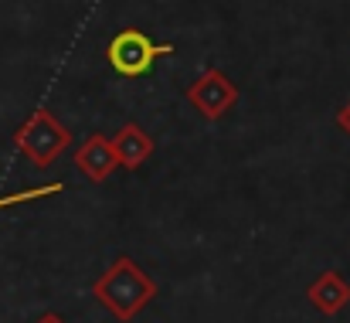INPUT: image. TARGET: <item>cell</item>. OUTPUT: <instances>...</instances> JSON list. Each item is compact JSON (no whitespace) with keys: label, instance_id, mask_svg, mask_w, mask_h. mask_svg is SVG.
Segmentation results:
<instances>
[{"label":"cell","instance_id":"obj_4","mask_svg":"<svg viewBox=\"0 0 350 323\" xmlns=\"http://www.w3.org/2000/svg\"><path fill=\"white\" fill-rule=\"evenodd\" d=\"M187 99L194 103V109H198L204 119H218V116H225V112L238 103V89H234V82L225 72L208 68V72L187 89Z\"/></svg>","mask_w":350,"mask_h":323},{"label":"cell","instance_id":"obj_7","mask_svg":"<svg viewBox=\"0 0 350 323\" xmlns=\"http://www.w3.org/2000/svg\"><path fill=\"white\" fill-rule=\"evenodd\" d=\"M113 150H116V157H119V167L139 170L150 160V153H153V136L146 129H139L136 122H126L116 133V140H113Z\"/></svg>","mask_w":350,"mask_h":323},{"label":"cell","instance_id":"obj_9","mask_svg":"<svg viewBox=\"0 0 350 323\" xmlns=\"http://www.w3.org/2000/svg\"><path fill=\"white\" fill-rule=\"evenodd\" d=\"M34 323H68L65 317H58V313H44V317H38Z\"/></svg>","mask_w":350,"mask_h":323},{"label":"cell","instance_id":"obj_6","mask_svg":"<svg viewBox=\"0 0 350 323\" xmlns=\"http://www.w3.org/2000/svg\"><path fill=\"white\" fill-rule=\"evenodd\" d=\"M306 296H310V303H313L323 317H337V313L350 303V286L340 272L330 269V272H320V276L310 283Z\"/></svg>","mask_w":350,"mask_h":323},{"label":"cell","instance_id":"obj_1","mask_svg":"<svg viewBox=\"0 0 350 323\" xmlns=\"http://www.w3.org/2000/svg\"><path fill=\"white\" fill-rule=\"evenodd\" d=\"M92 296L116 317V320H133L139 310L150 307V300L157 296V283L129 259H116L96 283H92Z\"/></svg>","mask_w":350,"mask_h":323},{"label":"cell","instance_id":"obj_3","mask_svg":"<svg viewBox=\"0 0 350 323\" xmlns=\"http://www.w3.org/2000/svg\"><path fill=\"white\" fill-rule=\"evenodd\" d=\"M163 55H174V44H153L143 31H133V27L119 31L116 38L109 41V51H106L109 65L126 79L146 75L153 68V62L163 58Z\"/></svg>","mask_w":350,"mask_h":323},{"label":"cell","instance_id":"obj_5","mask_svg":"<svg viewBox=\"0 0 350 323\" xmlns=\"http://www.w3.org/2000/svg\"><path fill=\"white\" fill-rule=\"evenodd\" d=\"M75 167L89 177V181H106L113 170L119 167V157L116 150H113V140H106V136H89L79 150H75Z\"/></svg>","mask_w":350,"mask_h":323},{"label":"cell","instance_id":"obj_2","mask_svg":"<svg viewBox=\"0 0 350 323\" xmlns=\"http://www.w3.org/2000/svg\"><path fill=\"white\" fill-rule=\"evenodd\" d=\"M14 140H17L21 153H24L34 167H51V164L58 160V153L72 143V133H68L58 119H51L48 109H38V112L17 129Z\"/></svg>","mask_w":350,"mask_h":323},{"label":"cell","instance_id":"obj_8","mask_svg":"<svg viewBox=\"0 0 350 323\" xmlns=\"http://www.w3.org/2000/svg\"><path fill=\"white\" fill-rule=\"evenodd\" d=\"M337 126H340V129L350 136V103H344V106H340V112H337Z\"/></svg>","mask_w":350,"mask_h":323}]
</instances>
